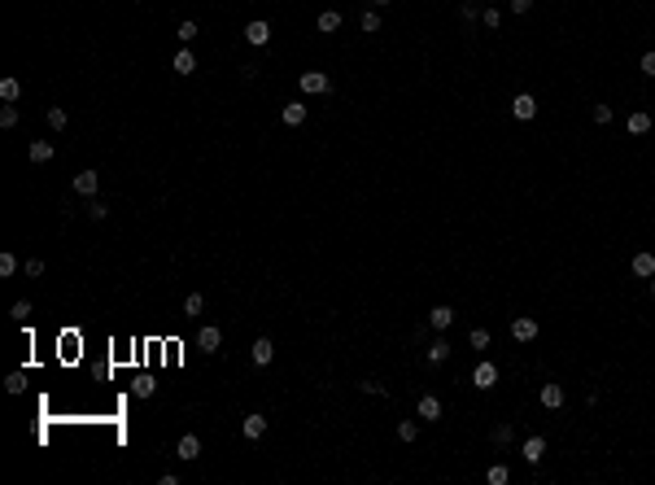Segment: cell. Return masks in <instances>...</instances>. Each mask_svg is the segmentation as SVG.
Instances as JSON below:
<instances>
[{
  "instance_id": "6da1fadb",
  "label": "cell",
  "mask_w": 655,
  "mask_h": 485,
  "mask_svg": "<svg viewBox=\"0 0 655 485\" xmlns=\"http://www.w3.org/2000/svg\"><path fill=\"white\" fill-rule=\"evenodd\" d=\"M542 333V324L533 315H511V341H520V346H533Z\"/></svg>"
},
{
  "instance_id": "7a4b0ae2",
  "label": "cell",
  "mask_w": 655,
  "mask_h": 485,
  "mask_svg": "<svg viewBox=\"0 0 655 485\" xmlns=\"http://www.w3.org/2000/svg\"><path fill=\"white\" fill-rule=\"evenodd\" d=\"M297 88H302L306 97H328V92H332V79L324 75V70H306V75L297 79Z\"/></svg>"
},
{
  "instance_id": "3957f363",
  "label": "cell",
  "mask_w": 655,
  "mask_h": 485,
  "mask_svg": "<svg viewBox=\"0 0 655 485\" xmlns=\"http://www.w3.org/2000/svg\"><path fill=\"white\" fill-rule=\"evenodd\" d=\"M472 385L481 389V394H490V389L498 385V363H494V359H481V363L472 368Z\"/></svg>"
},
{
  "instance_id": "277c9868",
  "label": "cell",
  "mask_w": 655,
  "mask_h": 485,
  "mask_svg": "<svg viewBox=\"0 0 655 485\" xmlns=\"http://www.w3.org/2000/svg\"><path fill=\"white\" fill-rule=\"evenodd\" d=\"M546 451H551V442H546L542 433H533V437H524V446H520V459H524V464H533V468H538L542 459H546Z\"/></svg>"
},
{
  "instance_id": "5b68a950",
  "label": "cell",
  "mask_w": 655,
  "mask_h": 485,
  "mask_svg": "<svg viewBox=\"0 0 655 485\" xmlns=\"http://www.w3.org/2000/svg\"><path fill=\"white\" fill-rule=\"evenodd\" d=\"M511 118H516V123H533V118H538V97H533V92H516Z\"/></svg>"
},
{
  "instance_id": "8992f818",
  "label": "cell",
  "mask_w": 655,
  "mask_h": 485,
  "mask_svg": "<svg viewBox=\"0 0 655 485\" xmlns=\"http://www.w3.org/2000/svg\"><path fill=\"white\" fill-rule=\"evenodd\" d=\"M455 306H433V311H428V328H433V333H450V328H455Z\"/></svg>"
},
{
  "instance_id": "52a82bcc",
  "label": "cell",
  "mask_w": 655,
  "mask_h": 485,
  "mask_svg": "<svg viewBox=\"0 0 655 485\" xmlns=\"http://www.w3.org/2000/svg\"><path fill=\"white\" fill-rule=\"evenodd\" d=\"M415 416L428 420V424H437V420H442V398H437V394H424L420 402H415Z\"/></svg>"
},
{
  "instance_id": "ba28073f",
  "label": "cell",
  "mask_w": 655,
  "mask_h": 485,
  "mask_svg": "<svg viewBox=\"0 0 655 485\" xmlns=\"http://www.w3.org/2000/svg\"><path fill=\"white\" fill-rule=\"evenodd\" d=\"M249 359H254V368H271V359H276V346H271V337H258L254 346H249Z\"/></svg>"
},
{
  "instance_id": "9c48e42d",
  "label": "cell",
  "mask_w": 655,
  "mask_h": 485,
  "mask_svg": "<svg viewBox=\"0 0 655 485\" xmlns=\"http://www.w3.org/2000/svg\"><path fill=\"white\" fill-rule=\"evenodd\" d=\"M629 271H634L638 280H651L655 276V254L651 250H638L634 258H629Z\"/></svg>"
},
{
  "instance_id": "30bf717a",
  "label": "cell",
  "mask_w": 655,
  "mask_h": 485,
  "mask_svg": "<svg viewBox=\"0 0 655 485\" xmlns=\"http://www.w3.org/2000/svg\"><path fill=\"white\" fill-rule=\"evenodd\" d=\"M446 359H450V337L442 333V337H437V341H433V346H428V350H424V363H428V368H442V363H446Z\"/></svg>"
},
{
  "instance_id": "8fae6325",
  "label": "cell",
  "mask_w": 655,
  "mask_h": 485,
  "mask_svg": "<svg viewBox=\"0 0 655 485\" xmlns=\"http://www.w3.org/2000/svg\"><path fill=\"white\" fill-rule=\"evenodd\" d=\"M538 402H542V407H546V411H559V407H564V385H555V381H546V385L538 389Z\"/></svg>"
},
{
  "instance_id": "7c38bea8",
  "label": "cell",
  "mask_w": 655,
  "mask_h": 485,
  "mask_svg": "<svg viewBox=\"0 0 655 485\" xmlns=\"http://www.w3.org/2000/svg\"><path fill=\"white\" fill-rule=\"evenodd\" d=\"M245 40L254 44V49H267V44H271V22H262V18L249 22V27H245Z\"/></svg>"
},
{
  "instance_id": "4fadbf2b",
  "label": "cell",
  "mask_w": 655,
  "mask_h": 485,
  "mask_svg": "<svg viewBox=\"0 0 655 485\" xmlns=\"http://www.w3.org/2000/svg\"><path fill=\"white\" fill-rule=\"evenodd\" d=\"M197 346H201V354H219V346H223V333H219L214 324H206V328L197 333Z\"/></svg>"
},
{
  "instance_id": "5bb4252c",
  "label": "cell",
  "mask_w": 655,
  "mask_h": 485,
  "mask_svg": "<svg viewBox=\"0 0 655 485\" xmlns=\"http://www.w3.org/2000/svg\"><path fill=\"white\" fill-rule=\"evenodd\" d=\"M97 188H101V175L97 171H79L75 175V193L79 197H97Z\"/></svg>"
},
{
  "instance_id": "9a60e30c",
  "label": "cell",
  "mask_w": 655,
  "mask_h": 485,
  "mask_svg": "<svg viewBox=\"0 0 655 485\" xmlns=\"http://www.w3.org/2000/svg\"><path fill=\"white\" fill-rule=\"evenodd\" d=\"M625 132H629V136H647V132H651V114H647V110H634V114L625 118Z\"/></svg>"
},
{
  "instance_id": "2e32d148",
  "label": "cell",
  "mask_w": 655,
  "mask_h": 485,
  "mask_svg": "<svg viewBox=\"0 0 655 485\" xmlns=\"http://www.w3.org/2000/svg\"><path fill=\"white\" fill-rule=\"evenodd\" d=\"M280 118H284L289 127H302V123H306V105H302V101H284Z\"/></svg>"
},
{
  "instance_id": "e0dca14e",
  "label": "cell",
  "mask_w": 655,
  "mask_h": 485,
  "mask_svg": "<svg viewBox=\"0 0 655 485\" xmlns=\"http://www.w3.org/2000/svg\"><path fill=\"white\" fill-rule=\"evenodd\" d=\"M241 433L249 437V442H258V437L267 433V416H258V411H254V416H245V424H241Z\"/></svg>"
},
{
  "instance_id": "ac0fdd59",
  "label": "cell",
  "mask_w": 655,
  "mask_h": 485,
  "mask_svg": "<svg viewBox=\"0 0 655 485\" xmlns=\"http://www.w3.org/2000/svg\"><path fill=\"white\" fill-rule=\"evenodd\" d=\"M511 437H516V424H511V420H498L490 429V442L494 446H511Z\"/></svg>"
},
{
  "instance_id": "d6986e66",
  "label": "cell",
  "mask_w": 655,
  "mask_h": 485,
  "mask_svg": "<svg viewBox=\"0 0 655 485\" xmlns=\"http://www.w3.org/2000/svg\"><path fill=\"white\" fill-rule=\"evenodd\" d=\"M175 455H180V459H197V455H201V437H197V433H184L180 446H175Z\"/></svg>"
},
{
  "instance_id": "ffe728a7",
  "label": "cell",
  "mask_w": 655,
  "mask_h": 485,
  "mask_svg": "<svg viewBox=\"0 0 655 485\" xmlns=\"http://www.w3.org/2000/svg\"><path fill=\"white\" fill-rule=\"evenodd\" d=\"M27 158L35 162V167H44V162L53 158V145H49V140H31V145H27Z\"/></svg>"
},
{
  "instance_id": "44dd1931",
  "label": "cell",
  "mask_w": 655,
  "mask_h": 485,
  "mask_svg": "<svg viewBox=\"0 0 655 485\" xmlns=\"http://www.w3.org/2000/svg\"><path fill=\"white\" fill-rule=\"evenodd\" d=\"M171 70H175V75H193V70H197V57L188 53V49H180V53L171 57Z\"/></svg>"
},
{
  "instance_id": "7402d4cb",
  "label": "cell",
  "mask_w": 655,
  "mask_h": 485,
  "mask_svg": "<svg viewBox=\"0 0 655 485\" xmlns=\"http://www.w3.org/2000/svg\"><path fill=\"white\" fill-rule=\"evenodd\" d=\"M315 27L324 31V35H332V31H341V14H337V9H324V14H319V22H315Z\"/></svg>"
},
{
  "instance_id": "603a6c76",
  "label": "cell",
  "mask_w": 655,
  "mask_h": 485,
  "mask_svg": "<svg viewBox=\"0 0 655 485\" xmlns=\"http://www.w3.org/2000/svg\"><path fill=\"white\" fill-rule=\"evenodd\" d=\"M18 97H22V84H18V79H0V101L14 105Z\"/></svg>"
},
{
  "instance_id": "cb8c5ba5",
  "label": "cell",
  "mask_w": 655,
  "mask_h": 485,
  "mask_svg": "<svg viewBox=\"0 0 655 485\" xmlns=\"http://www.w3.org/2000/svg\"><path fill=\"white\" fill-rule=\"evenodd\" d=\"M201 311H206V298H201V293H188V298H184V315L188 319H201Z\"/></svg>"
},
{
  "instance_id": "d4e9b609",
  "label": "cell",
  "mask_w": 655,
  "mask_h": 485,
  "mask_svg": "<svg viewBox=\"0 0 655 485\" xmlns=\"http://www.w3.org/2000/svg\"><path fill=\"white\" fill-rule=\"evenodd\" d=\"M485 481H490V485H507V481H511L507 464H490V468H485Z\"/></svg>"
},
{
  "instance_id": "484cf974",
  "label": "cell",
  "mask_w": 655,
  "mask_h": 485,
  "mask_svg": "<svg viewBox=\"0 0 655 485\" xmlns=\"http://www.w3.org/2000/svg\"><path fill=\"white\" fill-rule=\"evenodd\" d=\"M468 341H472V350H490V341H494V337H490V328H481V324H476L472 333H468Z\"/></svg>"
},
{
  "instance_id": "4316f807",
  "label": "cell",
  "mask_w": 655,
  "mask_h": 485,
  "mask_svg": "<svg viewBox=\"0 0 655 485\" xmlns=\"http://www.w3.org/2000/svg\"><path fill=\"white\" fill-rule=\"evenodd\" d=\"M44 118H49V127H53V132H66V123H70V114L62 110V105H53V110L44 114Z\"/></svg>"
},
{
  "instance_id": "83f0119b",
  "label": "cell",
  "mask_w": 655,
  "mask_h": 485,
  "mask_svg": "<svg viewBox=\"0 0 655 485\" xmlns=\"http://www.w3.org/2000/svg\"><path fill=\"white\" fill-rule=\"evenodd\" d=\"M359 27H363L367 35H380V9H367V14L359 18Z\"/></svg>"
},
{
  "instance_id": "f1b7e54d",
  "label": "cell",
  "mask_w": 655,
  "mask_h": 485,
  "mask_svg": "<svg viewBox=\"0 0 655 485\" xmlns=\"http://www.w3.org/2000/svg\"><path fill=\"white\" fill-rule=\"evenodd\" d=\"M481 22H485V31H498V27H503V14H498L494 5H485L481 9Z\"/></svg>"
},
{
  "instance_id": "f546056e",
  "label": "cell",
  "mask_w": 655,
  "mask_h": 485,
  "mask_svg": "<svg viewBox=\"0 0 655 485\" xmlns=\"http://www.w3.org/2000/svg\"><path fill=\"white\" fill-rule=\"evenodd\" d=\"M153 389H158V385H153L149 376H136V381H131V394H136V398H153Z\"/></svg>"
},
{
  "instance_id": "4dcf8cb0",
  "label": "cell",
  "mask_w": 655,
  "mask_h": 485,
  "mask_svg": "<svg viewBox=\"0 0 655 485\" xmlns=\"http://www.w3.org/2000/svg\"><path fill=\"white\" fill-rule=\"evenodd\" d=\"M5 389H9V394H22V389H27V372H9L5 376Z\"/></svg>"
},
{
  "instance_id": "1f68e13d",
  "label": "cell",
  "mask_w": 655,
  "mask_h": 485,
  "mask_svg": "<svg viewBox=\"0 0 655 485\" xmlns=\"http://www.w3.org/2000/svg\"><path fill=\"white\" fill-rule=\"evenodd\" d=\"M398 437H402V442H415V437H420V424H415V420H398Z\"/></svg>"
},
{
  "instance_id": "d6a6232c",
  "label": "cell",
  "mask_w": 655,
  "mask_h": 485,
  "mask_svg": "<svg viewBox=\"0 0 655 485\" xmlns=\"http://www.w3.org/2000/svg\"><path fill=\"white\" fill-rule=\"evenodd\" d=\"M0 127H5V132L18 127V105H5V110H0Z\"/></svg>"
},
{
  "instance_id": "836d02e7",
  "label": "cell",
  "mask_w": 655,
  "mask_h": 485,
  "mask_svg": "<svg viewBox=\"0 0 655 485\" xmlns=\"http://www.w3.org/2000/svg\"><path fill=\"white\" fill-rule=\"evenodd\" d=\"M9 315H14L18 324H27V319H31L35 311H31V302H14V311H9Z\"/></svg>"
},
{
  "instance_id": "e575fe53",
  "label": "cell",
  "mask_w": 655,
  "mask_h": 485,
  "mask_svg": "<svg viewBox=\"0 0 655 485\" xmlns=\"http://www.w3.org/2000/svg\"><path fill=\"white\" fill-rule=\"evenodd\" d=\"M14 271H18V258H14V254H0V276L9 280V276H14Z\"/></svg>"
},
{
  "instance_id": "d590c367",
  "label": "cell",
  "mask_w": 655,
  "mask_h": 485,
  "mask_svg": "<svg viewBox=\"0 0 655 485\" xmlns=\"http://www.w3.org/2000/svg\"><path fill=\"white\" fill-rule=\"evenodd\" d=\"M638 70H642V75H647V79H655V49H651V53H642Z\"/></svg>"
},
{
  "instance_id": "8d00e7d4",
  "label": "cell",
  "mask_w": 655,
  "mask_h": 485,
  "mask_svg": "<svg viewBox=\"0 0 655 485\" xmlns=\"http://www.w3.org/2000/svg\"><path fill=\"white\" fill-rule=\"evenodd\" d=\"M590 118H594V123H612V105H603V101H599V105L590 110Z\"/></svg>"
},
{
  "instance_id": "74e56055",
  "label": "cell",
  "mask_w": 655,
  "mask_h": 485,
  "mask_svg": "<svg viewBox=\"0 0 655 485\" xmlns=\"http://www.w3.org/2000/svg\"><path fill=\"white\" fill-rule=\"evenodd\" d=\"M88 215H92V219H97V223H101L105 215H110V206H105V201H101V197H92V206H88Z\"/></svg>"
},
{
  "instance_id": "f35d334b",
  "label": "cell",
  "mask_w": 655,
  "mask_h": 485,
  "mask_svg": "<svg viewBox=\"0 0 655 485\" xmlns=\"http://www.w3.org/2000/svg\"><path fill=\"white\" fill-rule=\"evenodd\" d=\"M459 18H463V22H476V18H481V9H476L472 0H463V5H459Z\"/></svg>"
},
{
  "instance_id": "ab89813d",
  "label": "cell",
  "mask_w": 655,
  "mask_h": 485,
  "mask_svg": "<svg viewBox=\"0 0 655 485\" xmlns=\"http://www.w3.org/2000/svg\"><path fill=\"white\" fill-rule=\"evenodd\" d=\"M359 389H363V394H367V398H385V385H380V381H363Z\"/></svg>"
},
{
  "instance_id": "60d3db41",
  "label": "cell",
  "mask_w": 655,
  "mask_h": 485,
  "mask_svg": "<svg viewBox=\"0 0 655 485\" xmlns=\"http://www.w3.org/2000/svg\"><path fill=\"white\" fill-rule=\"evenodd\" d=\"M180 40H184V44L197 40V22H180Z\"/></svg>"
},
{
  "instance_id": "b9f144b4",
  "label": "cell",
  "mask_w": 655,
  "mask_h": 485,
  "mask_svg": "<svg viewBox=\"0 0 655 485\" xmlns=\"http://www.w3.org/2000/svg\"><path fill=\"white\" fill-rule=\"evenodd\" d=\"M27 276H44V258H27Z\"/></svg>"
},
{
  "instance_id": "7bdbcfd3",
  "label": "cell",
  "mask_w": 655,
  "mask_h": 485,
  "mask_svg": "<svg viewBox=\"0 0 655 485\" xmlns=\"http://www.w3.org/2000/svg\"><path fill=\"white\" fill-rule=\"evenodd\" d=\"M507 5H511V14H529L533 0H507Z\"/></svg>"
},
{
  "instance_id": "ee69618b",
  "label": "cell",
  "mask_w": 655,
  "mask_h": 485,
  "mask_svg": "<svg viewBox=\"0 0 655 485\" xmlns=\"http://www.w3.org/2000/svg\"><path fill=\"white\" fill-rule=\"evenodd\" d=\"M651 298H655V276H651Z\"/></svg>"
},
{
  "instance_id": "f6af8a7d",
  "label": "cell",
  "mask_w": 655,
  "mask_h": 485,
  "mask_svg": "<svg viewBox=\"0 0 655 485\" xmlns=\"http://www.w3.org/2000/svg\"><path fill=\"white\" fill-rule=\"evenodd\" d=\"M380 5H389V0H376V9H380Z\"/></svg>"
},
{
  "instance_id": "bcb514c9",
  "label": "cell",
  "mask_w": 655,
  "mask_h": 485,
  "mask_svg": "<svg viewBox=\"0 0 655 485\" xmlns=\"http://www.w3.org/2000/svg\"><path fill=\"white\" fill-rule=\"evenodd\" d=\"M481 5H485V0H481Z\"/></svg>"
}]
</instances>
